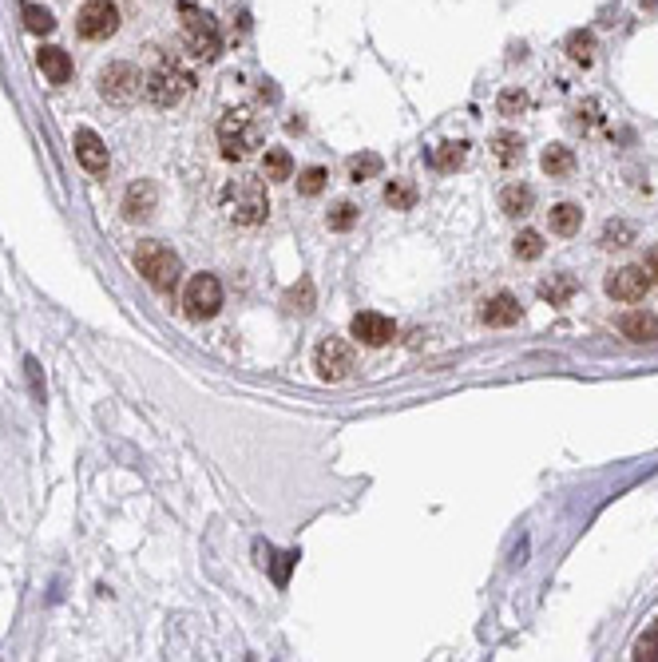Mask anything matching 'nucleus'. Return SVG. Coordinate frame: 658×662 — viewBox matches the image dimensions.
I'll return each mask as SVG.
<instances>
[{"instance_id":"obj_1","label":"nucleus","mask_w":658,"mask_h":662,"mask_svg":"<svg viewBox=\"0 0 658 662\" xmlns=\"http://www.w3.org/2000/svg\"><path fill=\"white\" fill-rule=\"evenodd\" d=\"M222 215L234 226H258L270 215V199H266V183L262 179H230L219 195Z\"/></svg>"},{"instance_id":"obj_2","label":"nucleus","mask_w":658,"mask_h":662,"mask_svg":"<svg viewBox=\"0 0 658 662\" xmlns=\"http://www.w3.org/2000/svg\"><path fill=\"white\" fill-rule=\"evenodd\" d=\"M219 147L230 163L250 159L262 147V123H258V115L246 108L226 111L219 119Z\"/></svg>"},{"instance_id":"obj_3","label":"nucleus","mask_w":658,"mask_h":662,"mask_svg":"<svg viewBox=\"0 0 658 662\" xmlns=\"http://www.w3.org/2000/svg\"><path fill=\"white\" fill-rule=\"evenodd\" d=\"M135 270L143 274V282L147 286H155V290H175L179 286V274H183V262H179V254L171 250V246H163V242H155V238H147V242H139L135 246Z\"/></svg>"},{"instance_id":"obj_4","label":"nucleus","mask_w":658,"mask_h":662,"mask_svg":"<svg viewBox=\"0 0 658 662\" xmlns=\"http://www.w3.org/2000/svg\"><path fill=\"white\" fill-rule=\"evenodd\" d=\"M143 92L155 108H175L187 92H191V76L179 68V64H159L147 80H143Z\"/></svg>"},{"instance_id":"obj_5","label":"nucleus","mask_w":658,"mask_h":662,"mask_svg":"<svg viewBox=\"0 0 658 662\" xmlns=\"http://www.w3.org/2000/svg\"><path fill=\"white\" fill-rule=\"evenodd\" d=\"M183 36H187V48L199 56V60H215L222 52V32L219 20L211 12H199V8H183Z\"/></svg>"},{"instance_id":"obj_6","label":"nucleus","mask_w":658,"mask_h":662,"mask_svg":"<svg viewBox=\"0 0 658 662\" xmlns=\"http://www.w3.org/2000/svg\"><path fill=\"white\" fill-rule=\"evenodd\" d=\"M183 310L191 322H211L222 310V282L215 274H195L183 290Z\"/></svg>"},{"instance_id":"obj_7","label":"nucleus","mask_w":658,"mask_h":662,"mask_svg":"<svg viewBox=\"0 0 658 662\" xmlns=\"http://www.w3.org/2000/svg\"><path fill=\"white\" fill-rule=\"evenodd\" d=\"M139 88H143V76H139V68H135V64L115 60V64H108V68L100 72V96H104L108 104H115V108L135 104Z\"/></svg>"},{"instance_id":"obj_8","label":"nucleus","mask_w":658,"mask_h":662,"mask_svg":"<svg viewBox=\"0 0 658 662\" xmlns=\"http://www.w3.org/2000/svg\"><path fill=\"white\" fill-rule=\"evenodd\" d=\"M115 28H119V8H115V0H84V8H80V16H76L80 40H108V36H115Z\"/></svg>"},{"instance_id":"obj_9","label":"nucleus","mask_w":658,"mask_h":662,"mask_svg":"<svg viewBox=\"0 0 658 662\" xmlns=\"http://www.w3.org/2000/svg\"><path fill=\"white\" fill-rule=\"evenodd\" d=\"M314 365H318V373H322L326 381H345V377L353 373V365H357V353H353L349 341L326 337V341L318 345V353H314Z\"/></svg>"},{"instance_id":"obj_10","label":"nucleus","mask_w":658,"mask_h":662,"mask_svg":"<svg viewBox=\"0 0 658 662\" xmlns=\"http://www.w3.org/2000/svg\"><path fill=\"white\" fill-rule=\"evenodd\" d=\"M349 333H353L361 345H369V349H381V345H389V341L397 337V326H393L385 314H377V310H361V314H353V322H349Z\"/></svg>"},{"instance_id":"obj_11","label":"nucleus","mask_w":658,"mask_h":662,"mask_svg":"<svg viewBox=\"0 0 658 662\" xmlns=\"http://www.w3.org/2000/svg\"><path fill=\"white\" fill-rule=\"evenodd\" d=\"M647 290H651V278L643 274V266H623V270H611L607 278V294L615 302H639L647 298Z\"/></svg>"},{"instance_id":"obj_12","label":"nucleus","mask_w":658,"mask_h":662,"mask_svg":"<svg viewBox=\"0 0 658 662\" xmlns=\"http://www.w3.org/2000/svg\"><path fill=\"white\" fill-rule=\"evenodd\" d=\"M72 147H76V159L84 163V171H92V175H104L111 163L108 147H104V139L92 131V127H80L76 135H72Z\"/></svg>"},{"instance_id":"obj_13","label":"nucleus","mask_w":658,"mask_h":662,"mask_svg":"<svg viewBox=\"0 0 658 662\" xmlns=\"http://www.w3.org/2000/svg\"><path fill=\"white\" fill-rule=\"evenodd\" d=\"M155 207H159V191H155L151 179H139V183H131V187L123 191V219L143 222L155 215Z\"/></svg>"},{"instance_id":"obj_14","label":"nucleus","mask_w":658,"mask_h":662,"mask_svg":"<svg viewBox=\"0 0 658 662\" xmlns=\"http://www.w3.org/2000/svg\"><path fill=\"white\" fill-rule=\"evenodd\" d=\"M480 322L484 326H516L520 322V302L512 294H492L480 302Z\"/></svg>"},{"instance_id":"obj_15","label":"nucleus","mask_w":658,"mask_h":662,"mask_svg":"<svg viewBox=\"0 0 658 662\" xmlns=\"http://www.w3.org/2000/svg\"><path fill=\"white\" fill-rule=\"evenodd\" d=\"M36 64H40V72L48 76V84H68V80H72V56H68L64 48H40Z\"/></svg>"},{"instance_id":"obj_16","label":"nucleus","mask_w":658,"mask_h":662,"mask_svg":"<svg viewBox=\"0 0 658 662\" xmlns=\"http://www.w3.org/2000/svg\"><path fill=\"white\" fill-rule=\"evenodd\" d=\"M619 330H623V337H631V341H658V318L647 314V310H631V314H623Z\"/></svg>"},{"instance_id":"obj_17","label":"nucleus","mask_w":658,"mask_h":662,"mask_svg":"<svg viewBox=\"0 0 658 662\" xmlns=\"http://www.w3.org/2000/svg\"><path fill=\"white\" fill-rule=\"evenodd\" d=\"M532 207H536V195H532V187H524V183H512V187H504V191H500V211H504V215H512V219H524Z\"/></svg>"},{"instance_id":"obj_18","label":"nucleus","mask_w":658,"mask_h":662,"mask_svg":"<svg viewBox=\"0 0 658 662\" xmlns=\"http://www.w3.org/2000/svg\"><path fill=\"white\" fill-rule=\"evenodd\" d=\"M492 155H496L500 167H516L524 159V139L516 131H496L492 135Z\"/></svg>"},{"instance_id":"obj_19","label":"nucleus","mask_w":658,"mask_h":662,"mask_svg":"<svg viewBox=\"0 0 658 662\" xmlns=\"http://www.w3.org/2000/svg\"><path fill=\"white\" fill-rule=\"evenodd\" d=\"M262 175H266L270 183H286V179H294V159H290V151H286V147H266Z\"/></svg>"},{"instance_id":"obj_20","label":"nucleus","mask_w":658,"mask_h":662,"mask_svg":"<svg viewBox=\"0 0 658 662\" xmlns=\"http://www.w3.org/2000/svg\"><path fill=\"white\" fill-rule=\"evenodd\" d=\"M575 290H579L575 274H551L548 282L540 286V298H544V302H551V306H567V302L575 298Z\"/></svg>"},{"instance_id":"obj_21","label":"nucleus","mask_w":658,"mask_h":662,"mask_svg":"<svg viewBox=\"0 0 658 662\" xmlns=\"http://www.w3.org/2000/svg\"><path fill=\"white\" fill-rule=\"evenodd\" d=\"M548 222H551V234L571 238V234L583 226V211H579L575 203H559V207H551L548 211Z\"/></svg>"},{"instance_id":"obj_22","label":"nucleus","mask_w":658,"mask_h":662,"mask_svg":"<svg viewBox=\"0 0 658 662\" xmlns=\"http://www.w3.org/2000/svg\"><path fill=\"white\" fill-rule=\"evenodd\" d=\"M540 167H544V175H551V179H563V175L575 171V155H571V147L551 143L548 151H544V159H540Z\"/></svg>"},{"instance_id":"obj_23","label":"nucleus","mask_w":658,"mask_h":662,"mask_svg":"<svg viewBox=\"0 0 658 662\" xmlns=\"http://www.w3.org/2000/svg\"><path fill=\"white\" fill-rule=\"evenodd\" d=\"M385 203H389L393 211H413V207H417V183H409V179H389Z\"/></svg>"},{"instance_id":"obj_24","label":"nucleus","mask_w":658,"mask_h":662,"mask_svg":"<svg viewBox=\"0 0 658 662\" xmlns=\"http://www.w3.org/2000/svg\"><path fill=\"white\" fill-rule=\"evenodd\" d=\"M464 159H468V143H460V139L456 143L448 139V143H440L437 151H433V167L437 171H456Z\"/></svg>"},{"instance_id":"obj_25","label":"nucleus","mask_w":658,"mask_h":662,"mask_svg":"<svg viewBox=\"0 0 658 662\" xmlns=\"http://www.w3.org/2000/svg\"><path fill=\"white\" fill-rule=\"evenodd\" d=\"M20 16H24V28H28V32H36V36H44V32H52V28H56L52 12H48V8H40V4H32V0H24V4H20Z\"/></svg>"},{"instance_id":"obj_26","label":"nucleus","mask_w":658,"mask_h":662,"mask_svg":"<svg viewBox=\"0 0 658 662\" xmlns=\"http://www.w3.org/2000/svg\"><path fill=\"white\" fill-rule=\"evenodd\" d=\"M381 155H373V151H365V155H353L349 159V179L353 183H365V179H377L381 175Z\"/></svg>"},{"instance_id":"obj_27","label":"nucleus","mask_w":658,"mask_h":662,"mask_svg":"<svg viewBox=\"0 0 658 662\" xmlns=\"http://www.w3.org/2000/svg\"><path fill=\"white\" fill-rule=\"evenodd\" d=\"M567 56L587 68V64L595 60V36H591V32H571V36H567Z\"/></svg>"},{"instance_id":"obj_28","label":"nucleus","mask_w":658,"mask_h":662,"mask_svg":"<svg viewBox=\"0 0 658 662\" xmlns=\"http://www.w3.org/2000/svg\"><path fill=\"white\" fill-rule=\"evenodd\" d=\"M540 254H544V238H540L536 230H520V234H516V258L536 262Z\"/></svg>"},{"instance_id":"obj_29","label":"nucleus","mask_w":658,"mask_h":662,"mask_svg":"<svg viewBox=\"0 0 658 662\" xmlns=\"http://www.w3.org/2000/svg\"><path fill=\"white\" fill-rule=\"evenodd\" d=\"M357 215H361V211H357L349 199H341V203H337V207H333V211L326 215V226H329V230H349V226L357 222Z\"/></svg>"},{"instance_id":"obj_30","label":"nucleus","mask_w":658,"mask_h":662,"mask_svg":"<svg viewBox=\"0 0 658 662\" xmlns=\"http://www.w3.org/2000/svg\"><path fill=\"white\" fill-rule=\"evenodd\" d=\"M322 187H326V167H306V171L298 175V191H302L306 199L322 195Z\"/></svg>"},{"instance_id":"obj_31","label":"nucleus","mask_w":658,"mask_h":662,"mask_svg":"<svg viewBox=\"0 0 658 662\" xmlns=\"http://www.w3.org/2000/svg\"><path fill=\"white\" fill-rule=\"evenodd\" d=\"M635 238V230L627 226V222H607V230H603V246L607 250H619V246H627Z\"/></svg>"},{"instance_id":"obj_32","label":"nucleus","mask_w":658,"mask_h":662,"mask_svg":"<svg viewBox=\"0 0 658 662\" xmlns=\"http://www.w3.org/2000/svg\"><path fill=\"white\" fill-rule=\"evenodd\" d=\"M635 659L639 662H658V619H655V627L635 643Z\"/></svg>"},{"instance_id":"obj_33","label":"nucleus","mask_w":658,"mask_h":662,"mask_svg":"<svg viewBox=\"0 0 658 662\" xmlns=\"http://www.w3.org/2000/svg\"><path fill=\"white\" fill-rule=\"evenodd\" d=\"M528 108V96L520 92V88H508L504 96H500V115H516V111Z\"/></svg>"},{"instance_id":"obj_34","label":"nucleus","mask_w":658,"mask_h":662,"mask_svg":"<svg viewBox=\"0 0 658 662\" xmlns=\"http://www.w3.org/2000/svg\"><path fill=\"white\" fill-rule=\"evenodd\" d=\"M286 302H290L294 310H302V314H306V310H314V286H310V282H302V290H294Z\"/></svg>"},{"instance_id":"obj_35","label":"nucleus","mask_w":658,"mask_h":662,"mask_svg":"<svg viewBox=\"0 0 658 662\" xmlns=\"http://www.w3.org/2000/svg\"><path fill=\"white\" fill-rule=\"evenodd\" d=\"M643 274L651 278V286H658V246L647 250V258H643Z\"/></svg>"}]
</instances>
